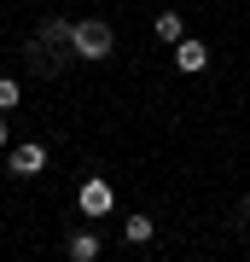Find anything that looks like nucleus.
Segmentation results:
<instances>
[{
    "instance_id": "8",
    "label": "nucleus",
    "mask_w": 250,
    "mask_h": 262,
    "mask_svg": "<svg viewBox=\"0 0 250 262\" xmlns=\"http://www.w3.org/2000/svg\"><path fill=\"white\" fill-rule=\"evenodd\" d=\"M12 105H18V82H12V76H0V111H12Z\"/></svg>"
},
{
    "instance_id": "4",
    "label": "nucleus",
    "mask_w": 250,
    "mask_h": 262,
    "mask_svg": "<svg viewBox=\"0 0 250 262\" xmlns=\"http://www.w3.org/2000/svg\"><path fill=\"white\" fill-rule=\"evenodd\" d=\"M41 163H47V146H18L12 151V175H35Z\"/></svg>"
},
{
    "instance_id": "2",
    "label": "nucleus",
    "mask_w": 250,
    "mask_h": 262,
    "mask_svg": "<svg viewBox=\"0 0 250 262\" xmlns=\"http://www.w3.org/2000/svg\"><path fill=\"white\" fill-rule=\"evenodd\" d=\"M76 204H82V215H111L117 192H111V181H82V192H76Z\"/></svg>"
},
{
    "instance_id": "7",
    "label": "nucleus",
    "mask_w": 250,
    "mask_h": 262,
    "mask_svg": "<svg viewBox=\"0 0 250 262\" xmlns=\"http://www.w3.org/2000/svg\"><path fill=\"white\" fill-rule=\"evenodd\" d=\"M157 41H175V47H180V12H163V18H157Z\"/></svg>"
},
{
    "instance_id": "6",
    "label": "nucleus",
    "mask_w": 250,
    "mask_h": 262,
    "mask_svg": "<svg viewBox=\"0 0 250 262\" xmlns=\"http://www.w3.org/2000/svg\"><path fill=\"white\" fill-rule=\"evenodd\" d=\"M122 233H128L134 245H146L151 233H157V227H151V215H128V222H122Z\"/></svg>"
},
{
    "instance_id": "1",
    "label": "nucleus",
    "mask_w": 250,
    "mask_h": 262,
    "mask_svg": "<svg viewBox=\"0 0 250 262\" xmlns=\"http://www.w3.org/2000/svg\"><path fill=\"white\" fill-rule=\"evenodd\" d=\"M70 47L82 53V58H111V24H99V18L76 24L70 29Z\"/></svg>"
},
{
    "instance_id": "3",
    "label": "nucleus",
    "mask_w": 250,
    "mask_h": 262,
    "mask_svg": "<svg viewBox=\"0 0 250 262\" xmlns=\"http://www.w3.org/2000/svg\"><path fill=\"white\" fill-rule=\"evenodd\" d=\"M175 64H180L186 76H198V70L210 64V47H204V41H180V47H175Z\"/></svg>"
},
{
    "instance_id": "5",
    "label": "nucleus",
    "mask_w": 250,
    "mask_h": 262,
    "mask_svg": "<svg viewBox=\"0 0 250 262\" xmlns=\"http://www.w3.org/2000/svg\"><path fill=\"white\" fill-rule=\"evenodd\" d=\"M93 256H99V239H93V233H76L70 239V262H93Z\"/></svg>"
},
{
    "instance_id": "9",
    "label": "nucleus",
    "mask_w": 250,
    "mask_h": 262,
    "mask_svg": "<svg viewBox=\"0 0 250 262\" xmlns=\"http://www.w3.org/2000/svg\"><path fill=\"white\" fill-rule=\"evenodd\" d=\"M0 146H6V122H0Z\"/></svg>"
}]
</instances>
